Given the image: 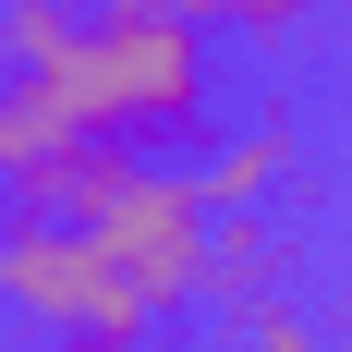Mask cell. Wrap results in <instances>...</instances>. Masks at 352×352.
<instances>
[{"label":"cell","mask_w":352,"mask_h":352,"mask_svg":"<svg viewBox=\"0 0 352 352\" xmlns=\"http://www.w3.org/2000/svg\"><path fill=\"white\" fill-rule=\"evenodd\" d=\"M49 85L73 98L85 134H122L134 158H158V146L207 158V134H219V25L182 12V0H85V36L49 61Z\"/></svg>","instance_id":"6da1fadb"},{"label":"cell","mask_w":352,"mask_h":352,"mask_svg":"<svg viewBox=\"0 0 352 352\" xmlns=\"http://www.w3.org/2000/svg\"><path fill=\"white\" fill-rule=\"evenodd\" d=\"M0 304L49 340H85V328H158L146 280L98 243V219H0Z\"/></svg>","instance_id":"7a4b0ae2"},{"label":"cell","mask_w":352,"mask_h":352,"mask_svg":"<svg viewBox=\"0 0 352 352\" xmlns=\"http://www.w3.org/2000/svg\"><path fill=\"white\" fill-rule=\"evenodd\" d=\"M98 243L146 280V304H158V316L207 304V267H219V195H207V170L134 158V170H122V195L98 207Z\"/></svg>","instance_id":"3957f363"},{"label":"cell","mask_w":352,"mask_h":352,"mask_svg":"<svg viewBox=\"0 0 352 352\" xmlns=\"http://www.w3.org/2000/svg\"><path fill=\"white\" fill-rule=\"evenodd\" d=\"M195 170H207V195H219V207H267V195L292 182V109H255V122H219Z\"/></svg>","instance_id":"277c9868"},{"label":"cell","mask_w":352,"mask_h":352,"mask_svg":"<svg viewBox=\"0 0 352 352\" xmlns=\"http://www.w3.org/2000/svg\"><path fill=\"white\" fill-rule=\"evenodd\" d=\"M280 280H292L280 219H267V207H219V267H207V304H219V316H243L255 292H280Z\"/></svg>","instance_id":"5b68a950"},{"label":"cell","mask_w":352,"mask_h":352,"mask_svg":"<svg viewBox=\"0 0 352 352\" xmlns=\"http://www.w3.org/2000/svg\"><path fill=\"white\" fill-rule=\"evenodd\" d=\"M231 340H243V352H328V316L292 304V292H255L243 316H231Z\"/></svg>","instance_id":"8992f818"},{"label":"cell","mask_w":352,"mask_h":352,"mask_svg":"<svg viewBox=\"0 0 352 352\" xmlns=\"http://www.w3.org/2000/svg\"><path fill=\"white\" fill-rule=\"evenodd\" d=\"M182 12H207L219 36H255V49H280V36L304 25V12H316V0H182Z\"/></svg>","instance_id":"52a82bcc"},{"label":"cell","mask_w":352,"mask_h":352,"mask_svg":"<svg viewBox=\"0 0 352 352\" xmlns=\"http://www.w3.org/2000/svg\"><path fill=\"white\" fill-rule=\"evenodd\" d=\"M0 12H12V0H0Z\"/></svg>","instance_id":"ba28073f"},{"label":"cell","mask_w":352,"mask_h":352,"mask_svg":"<svg viewBox=\"0 0 352 352\" xmlns=\"http://www.w3.org/2000/svg\"><path fill=\"white\" fill-rule=\"evenodd\" d=\"M49 352H61V340H49Z\"/></svg>","instance_id":"9c48e42d"}]
</instances>
